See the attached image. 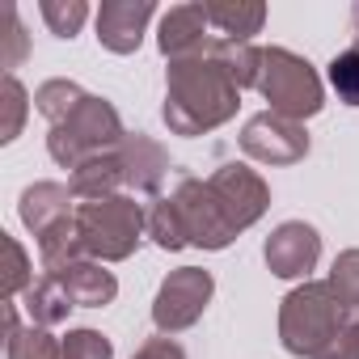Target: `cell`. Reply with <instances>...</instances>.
<instances>
[{
    "mask_svg": "<svg viewBox=\"0 0 359 359\" xmlns=\"http://www.w3.org/2000/svg\"><path fill=\"white\" fill-rule=\"evenodd\" d=\"M241 106V89L229 76L220 60V39L191 55V60H173L165 68V106L161 118L173 135H208L224 127Z\"/></svg>",
    "mask_w": 359,
    "mask_h": 359,
    "instance_id": "1",
    "label": "cell"
},
{
    "mask_svg": "<svg viewBox=\"0 0 359 359\" xmlns=\"http://www.w3.org/2000/svg\"><path fill=\"white\" fill-rule=\"evenodd\" d=\"M351 313L325 279H304L279 300V342L296 359H317L342 330Z\"/></svg>",
    "mask_w": 359,
    "mask_h": 359,
    "instance_id": "2",
    "label": "cell"
},
{
    "mask_svg": "<svg viewBox=\"0 0 359 359\" xmlns=\"http://www.w3.org/2000/svg\"><path fill=\"white\" fill-rule=\"evenodd\" d=\"M123 140H127V127H123L114 102L89 93V97H85L64 123H55V127L47 131V152H51L55 165H64V169H81V165L93 161V156H110V152H118Z\"/></svg>",
    "mask_w": 359,
    "mask_h": 359,
    "instance_id": "3",
    "label": "cell"
},
{
    "mask_svg": "<svg viewBox=\"0 0 359 359\" xmlns=\"http://www.w3.org/2000/svg\"><path fill=\"white\" fill-rule=\"evenodd\" d=\"M76 229L93 262H127L148 233V212L131 195H106L76 203Z\"/></svg>",
    "mask_w": 359,
    "mask_h": 359,
    "instance_id": "4",
    "label": "cell"
},
{
    "mask_svg": "<svg viewBox=\"0 0 359 359\" xmlns=\"http://www.w3.org/2000/svg\"><path fill=\"white\" fill-rule=\"evenodd\" d=\"M258 93L271 102V114H283L296 123L321 114V106H325V85H321L317 68L287 47H262Z\"/></svg>",
    "mask_w": 359,
    "mask_h": 359,
    "instance_id": "5",
    "label": "cell"
},
{
    "mask_svg": "<svg viewBox=\"0 0 359 359\" xmlns=\"http://www.w3.org/2000/svg\"><path fill=\"white\" fill-rule=\"evenodd\" d=\"M216 296V279L203 266H177L161 279L156 300H152V321L161 334H182L191 330Z\"/></svg>",
    "mask_w": 359,
    "mask_h": 359,
    "instance_id": "6",
    "label": "cell"
},
{
    "mask_svg": "<svg viewBox=\"0 0 359 359\" xmlns=\"http://www.w3.org/2000/svg\"><path fill=\"white\" fill-rule=\"evenodd\" d=\"M208 191L220 208V216L229 220V229L241 237L245 229H254L266 208H271V187L262 182V173L250 169L245 161H224L212 177H208Z\"/></svg>",
    "mask_w": 359,
    "mask_h": 359,
    "instance_id": "7",
    "label": "cell"
},
{
    "mask_svg": "<svg viewBox=\"0 0 359 359\" xmlns=\"http://www.w3.org/2000/svg\"><path fill=\"white\" fill-rule=\"evenodd\" d=\"M241 152L258 165H296L309 156V131L304 123L296 118H283V114H254L245 118L241 127Z\"/></svg>",
    "mask_w": 359,
    "mask_h": 359,
    "instance_id": "8",
    "label": "cell"
},
{
    "mask_svg": "<svg viewBox=\"0 0 359 359\" xmlns=\"http://www.w3.org/2000/svg\"><path fill=\"white\" fill-rule=\"evenodd\" d=\"M173 203H177V216H182V229H187V241L199 245V250H229L237 241V233L229 229V220L220 216L212 191H208V177H182L173 191Z\"/></svg>",
    "mask_w": 359,
    "mask_h": 359,
    "instance_id": "9",
    "label": "cell"
},
{
    "mask_svg": "<svg viewBox=\"0 0 359 359\" xmlns=\"http://www.w3.org/2000/svg\"><path fill=\"white\" fill-rule=\"evenodd\" d=\"M262 258L275 279H309V271L321 262V233L304 220H283L266 237Z\"/></svg>",
    "mask_w": 359,
    "mask_h": 359,
    "instance_id": "10",
    "label": "cell"
},
{
    "mask_svg": "<svg viewBox=\"0 0 359 359\" xmlns=\"http://www.w3.org/2000/svg\"><path fill=\"white\" fill-rule=\"evenodd\" d=\"M152 13H156L152 0H102V9H97V43L106 51H114V55H135Z\"/></svg>",
    "mask_w": 359,
    "mask_h": 359,
    "instance_id": "11",
    "label": "cell"
},
{
    "mask_svg": "<svg viewBox=\"0 0 359 359\" xmlns=\"http://www.w3.org/2000/svg\"><path fill=\"white\" fill-rule=\"evenodd\" d=\"M118 165H123V187H131L135 195H156L165 187V173H169V152L144 135V131H127V140L118 144Z\"/></svg>",
    "mask_w": 359,
    "mask_h": 359,
    "instance_id": "12",
    "label": "cell"
},
{
    "mask_svg": "<svg viewBox=\"0 0 359 359\" xmlns=\"http://www.w3.org/2000/svg\"><path fill=\"white\" fill-rule=\"evenodd\" d=\"M208 13L203 5H173L165 18H161V30H156V47L161 55L173 64V60H191L199 51H208L216 43V34H208Z\"/></svg>",
    "mask_w": 359,
    "mask_h": 359,
    "instance_id": "13",
    "label": "cell"
},
{
    "mask_svg": "<svg viewBox=\"0 0 359 359\" xmlns=\"http://www.w3.org/2000/svg\"><path fill=\"white\" fill-rule=\"evenodd\" d=\"M72 187H64V182H34V187H26L22 191V199H18V216H22V224L34 233V241L43 237V233H51L60 220H68V216H76L72 212Z\"/></svg>",
    "mask_w": 359,
    "mask_h": 359,
    "instance_id": "14",
    "label": "cell"
},
{
    "mask_svg": "<svg viewBox=\"0 0 359 359\" xmlns=\"http://www.w3.org/2000/svg\"><path fill=\"white\" fill-rule=\"evenodd\" d=\"M203 13L220 43H254V34L266 26L262 0H203Z\"/></svg>",
    "mask_w": 359,
    "mask_h": 359,
    "instance_id": "15",
    "label": "cell"
},
{
    "mask_svg": "<svg viewBox=\"0 0 359 359\" xmlns=\"http://www.w3.org/2000/svg\"><path fill=\"white\" fill-rule=\"evenodd\" d=\"M55 279L64 283V292H68V300H72L76 309H106V304H114V296H118L114 271H106V262H93V258L72 262V266L60 271Z\"/></svg>",
    "mask_w": 359,
    "mask_h": 359,
    "instance_id": "16",
    "label": "cell"
},
{
    "mask_svg": "<svg viewBox=\"0 0 359 359\" xmlns=\"http://www.w3.org/2000/svg\"><path fill=\"white\" fill-rule=\"evenodd\" d=\"M22 304H26L30 325H39V330H55V325H64V321H68V313L76 309V304L68 300V292H64V283H60L55 275L34 279V283L26 287Z\"/></svg>",
    "mask_w": 359,
    "mask_h": 359,
    "instance_id": "17",
    "label": "cell"
},
{
    "mask_svg": "<svg viewBox=\"0 0 359 359\" xmlns=\"http://www.w3.org/2000/svg\"><path fill=\"white\" fill-rule=\"evenodd\" d=\"M68 187H72V195H76L81 203H89V199H106V195H118V187H123L118 152H110V156H93V161H85L81 169H72Z\"/></svg>",
    "mask_w": 359,
    "mask_h": 359,
    "instance_id": "18",
    "label": "cell"
},
{
    "mask_svg": "<svg viewBox=\"0 0 359 359\" xmlns=\"http://www.w3.org/2000/svg\"><path fill=\"white\" fill-rule=\"evenodd\" d=\"M81 258H89V254H85V241H81L76 216L60 220L51 233H43V237H39V262H43V271H47V275H60V271H68V266H72V262H81Z\"/></svg>",
    "mask_w": 359,
    "mask_h": 359,
    "instance_id": "19",
    "label": "cell"
},
{
    "mask_svg": "<svg viewBox=\"0 0 359 359\" xmlns=\"http://www.w3.org/2000/svg\"><path fill=\"white\" fill-rule=\"evenodd\" d=\"M89 93L76 85V81H64V76H55V81H43L39 89H34V110L55 127V123H64L81 102H85Z\"/></svg>",
    "mask_w": 359,
    "mask_h": 359,
    "instance_id": "20",
    "label": "cell"
},
{
    "mask_svg": "<svg viewBox=\"0 0 359 359\" xmlns=\"http://www.w3.org/2000/svg\"><path fill=\"white\" fill-rule=\"evenodd\" d=\"M5 359H64V338L39 325H18L5 334Z\"/></svg>",
    "mask_w": 359,
    "mask_h": 359,
    "instance_id": "21",
    "label": "cell"
},
{
    "mask_svg": "<svg viewBox=\"0 0 359 359\" xmlns=\"http://www.w3.org/2000/svg\"><path fill=\"white\" fill-rule=\"evenodd\" d=\"M148 237L161 245V250H182V245H191L187 241V229H182V216H177V203H173V195H161V199H152V208H148Z\"/></svg>",
    "mask_w": 359,
    "mask_h": 359,
    "instance_id": "22",
    "label": "cell"
},
{
    "mask_svg": "<svg viewBox=\"0 0 359 359\" xmlns=\"http://www.w3.org/2000/svg\"><path fill=\"white\" fill-rule=\"evenodd\" d=\"M39 13H43L47 30L55 39H76L81 26L89 22V5H85V0H43Z\"/></svg>",
    "mask_w": 359,
    "mask_h": 359,
    "instance_id": "23",
    "label": "cell"
},
{
    "mask_svg": "<svg viewBox=\"0 0 359 359\" xmlns=\"http://www.w3.org/2000/svg\"><path fill=\"white\" fill-rule=\"evenodd\" d=\"M220 60L229 68V76L237 81V89H258V72H262V47L254 43H220Z\"/></svg>",
    "mask_w": 359,
    "mask_h": 359,
    "instance_id": "24",
    "label": "cell"
},
{
    "mask_svg": "<svg viewBox=\"0 0 359 359\" xmlns=\"http://www.w3.org/2000/svg\"><path fill=\"white\" fill-rule=\"evenodd\" d=\"M325 283L334 287V296L342 300V309L355 317V313H359V250H342V254L334 258Z\"/></svg>",
    "mask_w": 359,
    "mask_h": 359,
    "instance_id": "25",
    "label": "cell"
},
{
    "mask_svg": "<svg viewBox=\"0 0 359 359\" xmlns=\"http://www.w3.org/2000/svg\"><path fill=\"white\" fill-rule=\"evenodd\" d=\"M0 106H5V123H0V144H13L18 135H22V123H26V110H30V93H26V85L9 72L5 76V85H0Z\"/></svg>",
    "mask_w": 359,
    "mask_h": 359,
    "instance_id": "26",
    "label": "cell"
},
{
    "mask_svg": "<svg viewBox=\"0 0 359 359\" xmlns=\"http://www.w3.org/2000/svg\"><path fill=\"white\" fill-rule=\"evenodd\" d=\"M330 85H334V93H338L342 106L359 110V43H351L342 55L330 60Z\"/></svg>",
    "mask_w": 359,
    "mask_h": 359,
    "instance_id": "27",
    "label": "cell"
},
{
    "mask_svg": "<svg viewBox=\"0 0 359 359\" xmlns=\"http://www.w3.org/2000/svg\"><path fill=\"white\" fill-rule=\"evenodd\" d=\"M0 237H5V254H9V271H5V283H0V296H5V300H18V296H26V287L34 283V266H30V254L22 250L18 237H9V233H0Z\"/></svg>",
    "mask_w": 359,
    "mask_h": 359,
    "instance_id": "28",
    "label": "cell"
},
{
    "mask_svg": "<svg viewBox=\"0 0 359 359\" xmlns=\"http://www.w3.org/2000/svg\"><path fill=\"white\" fill-rule=\"evenodd\" d=\"M64 359H114V342L102 330H68Z\"/></svg>",
    "mask_w": 359,
    "mask_h": 359,
    "instance_id": "29",
    "label": "cell"
},
{
    "mask_svg": "<svg viewBox=\"0 0 359 359\" xmlns=\"http://www.w3.org/2000/svg\"><path fill=\"white\" fill-rule=\"evenodd\" d=\"M131 359H187V351L177 346L169 334H161V338H148V342H140Z\"/></svg>",
    "mask_w": 359,
    "mask_h": 359,
    "instance_id": "30",
    "label": "cell"
},
{
    "mask_svg": "<svg viewBox=\"0 0 359 359\" xmlns=\"http://www.w3.org/2000/svg\"><path fill=\"white\" fill-rule=\"evenodd\" d=\"M317 359H359V330L346 321V330H342V334H338L321 355H317Z\"/></svg>",
    "mask_w": 359,
    "mask_h": 359,
    "instance_id": "31",
    "label": "cell"
},
{
    "mask_svg": "<svg viewBox=\"0 0 359 359\" xmlns=\"http://www.w3.org/2000/svg\"><path fill=\"white\" fill-rule=\"evenodd\" d=\"M26 55V30H22V18L9 13V55H5V68H18Z\"/></svg>",
    "mask_w": 359,
    "mask_h": 359,
    "instance_id": "32",
    "label": "cell"
},
{
    "mask_svg": "<svg viewBox=\"0 0 359 359\" xmlns=\"http://www.w3.org/2000/svg\"><path fill=\"white\" fill-rule=\"evenodd\" d=\"M351 30H355V43H359V5L351 9Z\"/></svg>",
    "mask_w": 359,
    "mask_h": 359,
    "instance_id": "33",
    "label": "cell"
},
{
    "mask_svg": "<svg viewBox=\"0 0 359 359\" xmlns=\"http://www.w3.org/2000/svg\"><path fill=\"white\" fill-rule=\"evenodd\" d=\"M351 325H355V330H359V313H355V317H351Z\"/></svg>",
    "mask_w": 359,
    "mask_h": 359,
    "instance_id": "34",
    "label": "cell"
}]
</instances>
